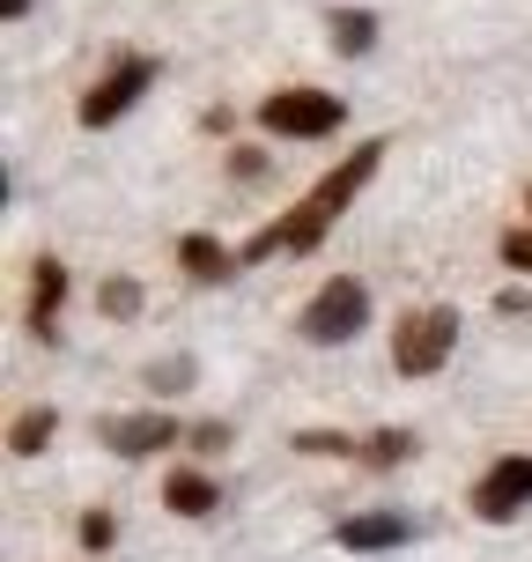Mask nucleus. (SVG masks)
I'll list each match as a JSON object with an SVG mask.
<instances>
[{"label":"nucleus","mask_w":532,"mask_h":562,"mask_svg":"<svg viewBox=\"0 0 532 562\" xmlns=\"http://www.w3.org/2000/svg\"><path fill=\"white\" fill-rule=\"evenodd\" d=\"M0 8H8V23H23V15H30V0H0Z\"/></svg>","instance_id":"21"},{"label":"nucleus","mask_w":532,"mask_h":562,"mask_svg":"<svg viewBox=\"0 0 532 562\" xmlns=\"http://www.w3.org/2000/svg\"><path fill=\"white\" fill-rule=\"evenodd\" d=\"M112 540H118V518H112V510H89V518H82V548H97V555H104Z\"/></svg>","instance_id":"17"},{"label":"nucleus","mask_w":532,"mask_h":562,"mask_svg":"<svg viewBox=\"0 0 532 562\" xmlns=\"http://www.w3.org/2000/svg\"><path fill=\"white\" fill-rule=\"evenodd\" d=\"M237 259H245V252H229L223 237H207V229L178 237V267H185L193 281H229V274H237Z\"/></svg>","instance_id":"9"},{"label":"nucleus","mask_w":532,"mask_h":562,"mask_svg":"<svg viewBox=\"0 0 532 562\" xmlns=\"http://www.w3.org/2000/svg\"><path fill=\"white\" fill-rule=\"evenodd\" d=\"M97 437H104V451H118V459H148V451H170L185 429H178V422L156 407V415H112Z\"/></svg>","instance_id":"7"},{"label":"nucleus","mask_w":532,"mask_h":562,"mask_svg":"<svg viewBox=\"0 0 532 562\" xmlns=\"http://www.w3.org/2000/svg\"><path fill=\"white\" fill-rule=\"evenodd\" d=\"M370 318V289L355 274H333L318 296L304 304V318H296V334L310 340V348H340V340H355Z\"/></svg>","instance_id":"3"},{"label":"nucleus","mask_w":532,"mask_h":562,"mask_svg":"<svg viewBox=\"0 0 532 562\" xmlns=\"http://www.w3.org/2000/svg\"><path fill=\"white\" fill-rule=\"evenodd\" d=\"M451 348H459V311H444V304L407 311L393 334V370L399 378H437L451 363Z\"/></svg>","instance_id":"2"},{"label":"nucleus","mask_w":532,"mask_h":562,"mask_svg":"<svg viewBox=\"0 0 532 562\" xmlns=\"http://www.w3.org/2000/svg\"><path fill=\"white\" fill-rule=\"evenodd\" d=\"M53 429H59L53 407H30V415H15V429H8V451H15V459H37V451L53 445Z\"/></svg>","instance_id":"13"},{"label":"nucleus","mask_w":532,"mask_h":562,"mask_svg":"<svg viewBox=\"0 0 532 562\" xmlns=\"http://www.w3.org/2000/svg\"><path fill=\"white\" fill-rule=\"evenodd\" d=\"M370 45H377V15L370 8H333V53L363 59Z\"/></svg>","instance_id":"12"},{"label":"nucleus","mask_w":532,"mask_h":562,"mask_svg":"<svg viewBox=\"0 0 532 562\" xmlns=\"http://www.w3.org/2000/svg\"><path fill=\"white\" fill-rule=\"evenodd\" d=\"M407 451H415V437H407V429H377V437L363 445V467H399Z\"/></svg>","instance_id":"14"},{"label":"nucleus","mask_w":532,"mask_h":562,"mask_svg":"<svg viewBox=\"0 0 532 562\" xmlns=\"http://www.w3.org/2000/svg\"><path fill=\"white\" fill-rule=\"evenodd\" d=\"M148 82H156V59H118L112 75L82 97V126H112L134 97H148Z\"/></svg>","instance_id":"6"},{"label":"nucleus","mask_w":532,"mask_h":562,"mask_svg":"<svg viewBox=\"0 0 532 562\" xmlns=\"http://www.w3.org/2000/svg\"><path fill=\"white\" fill-rule=\"evenodd\" d=\"M503 267L532 274V229H510V237H503Z\"/></svg>","instance_id":"19"},{"label":"nucleus","mask_w":532,"mask_h":562,"mask_svg":"<svg viewBox=\"0 0 532 562\" xmlns=\"http://www.w3.org/2000/svg\"><path fill=\"white\" fill-rule=\"evenodd\" d=\"M163 504L178 510V518H215V510H223V488L207 474H193V467H178V474L163 481Z\"/></svg>","instance_id":"11"},{"label":"nucleus","mask_w":532,"mask_h":562,"mask_svg":"<svg viewBox=\"0 0 532 562\" xmlns=\"http://www.w3.org/2000/svg\"><path fill=\"white\" fill-rule=\"evenodd\" d=\"M415 533L399 510H363V518H340V548H355V555H377V548H399V540Z\"/></svg>","instance_id":"8"},{"label":"nucleus","mask_w":532,"mask_h":562,"mask_svg":"<svg viewBox=\"0 0 532 562\" xmlns=\"http://www.w3.org/2000/svg\"><path fill=\"white\" fill-rule=\"evenodd\" d=\"M104 311H112V318H134V311H140V281L112 274V281H104Z\"/></svg>","instance_id":"16"},{"label":"nucleus","mask_w":532,"mask_h":562,"mask_svg":"<svg viewBox=\"0 0 532 562\" xmlns=\"http://www.w3.org/2000/svg\"><path fill=\"white\" fill-rule=\"evenodd\" d=\"M148 385H156V393H178V385H193V363H185V356H170V363L148 370Z\"/></svg>","instance_id":"18"},{"label":"nucleus","mask_w":532,"mask_h":562,"mask_svg":"<svg viewBox=\"0 0 532 562\" xmlns=\"http://www.w3.org/2000/svg\"><path fill=\"white\" fill-rule=\"evenodd\" d=\"M185 445H193V451H223L229 445V422H200V429H185Z\"/></svg>","instance_id":"20"},{"label":"nucleus","mask_w":532,"mask_h":562,"mask_svg":"<svg viewBox=\"0 0 532 562\" xmlns=\"http://www.w3.org/2000/svg\"><path fill=\"white\" fill-rule=\"evenodd\" d=\"M59 296H67V267H59V259H37V267H30V334L53 340Z\"/></svg>","instance_id":"10"},{"label":"nucleus","mask_w":532,"mask_h":562,"mask_svg":"<svg viewBox=\"0 0 532 562\" xmlns=\"http://www.w3.org/2000/svg\"><path fill=\"white\" fill-rule=\"evenodd\" d=\"M377 164H385V140H363L355 156H340V170H326V178H318V186H310V193L296 200V207H288L281 223H267V229H259L252 245H245V259L310 252V245L326 237V223H333L340 207H348V200H355V193L370 186V178H377Z\"/></svg>","instance_id":"1"},{"label":"nucleus","mask_w":532,"mask_h":562,"mask_svg":"<svg viewBox=\"0 0 532 562\" xmlns=\"http://www.w3.org/2000/svg\"><path fill=\"white\" fill-rule=\"evenodd\" d=\"M340 119H348V104L326 97V89H274V97L259 104V126L281 134V140H318V134H333Z\"/></svg>","instance_id":"4"},{"label":"nucleus","mask_w":532,"mask_h":562,"mask_svg":"<svg viewBox=\"0 0 532 562\" xmlns=\"http://www.w3.org/2000/svg\"><path fill=\"white\" fill-rule=\"evenodd\" d=\"M525 207H532V186H525Z\"/></svg>","instance_id":"22"},{"label":"nucleus","mask_w":532,"mask_h":562,"mask_svg":"<svg viewBox=\"0 0 532 562\" xmlns=\"http://www.w3.org/2000/svg\"><path fill=\"white\" fill-rule=\"evenodd\" d=\"M525 504H532V451L525 459H496V467L480 474V488H474V510L488 518V526H503V518H518Z\"/></svg>","instance_id":"5"},{"label":"nucleus","mask_w":532,"mask_h":562,"mask_svg":"<svg viewBox=\"0 0 532 562\" xmlns=\"http://www.w3.org/2000/svg\"><path fill=\"white\" fill-rule=\"evenodd\" d=\"M296 451H304V459H340V451H355V445H348L340 429H296Z\"/></svg>","instance_id":"15"}]
</instances>
